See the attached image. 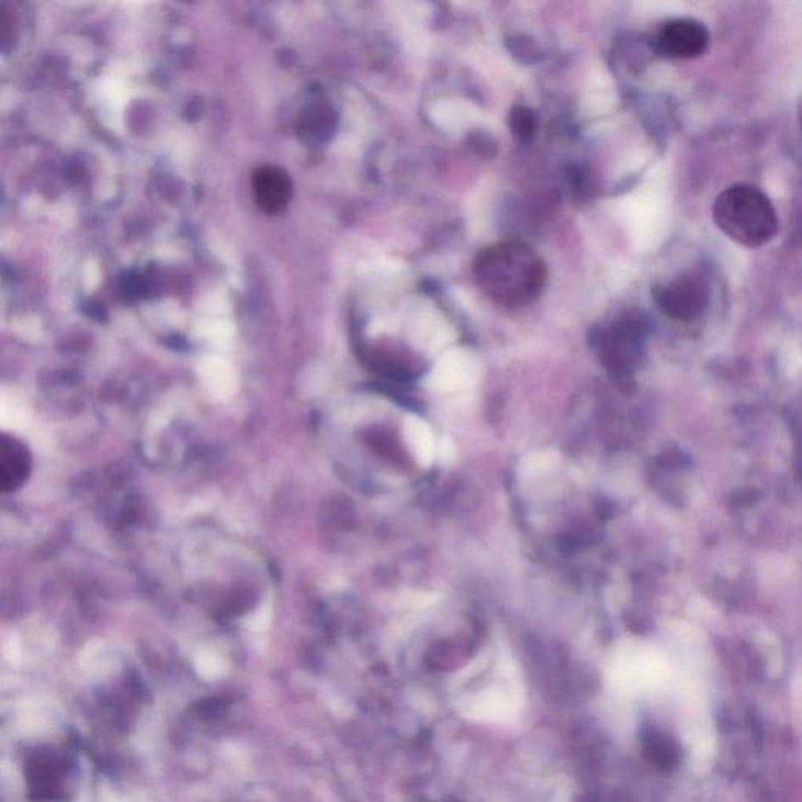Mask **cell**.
Listing matches in <instances>:
<instances>
[{
	"label": "cell",
	"instance_id": "cell-1",
	"mask_svg": "<svg viewBox=\"0 0 802 802\" xmlns=\"http://www.w3.org/2000/svg\"><path fill=\"white\" fill-rule=\"evenodd\" d=\"M472 273L479 291L505 307L534 302L547 280L541 256L518 240L499 241L479 251Z\"/></svg>",
	"mask_w": 802,
	"mask_h": 802
},
{
	"label": "cell",
	"instance_id": "cell-2",
	"mask_svg": "<svg viewBox=\"0 0 802 802\" xmlns=\"http://www.w3.org/2000/svg\"><path fill=\"white\" fill-rule=\"evenodd\" d=\"M716 228L739 247L761 248L779 233V217L770 197L757 187L735 184L716 196L712 207Z\"/></svg>",
	"mask_w": 802,
	"mask_h": 802
},
{
	"label": "cell",
	"instance_id": "cell-3",
	"mask_svg": "<svg viewBox=\"0 0 802 802\" xmlns=\"http://www.w3.org/2000/svg\"><path fill=\"white\" fill-rule=\"evenodd\" d=\"M654 300L673 320L694 321L710 303V284L701 271H688L654 289Z\"/></svg>",
	"mask_w": 802,
	"mask_h": 802
},
{
	"label": "cell",
	"instance_id": "cell-4",
	"mask_svg": "<svg viewBox=\"0 0 802 802\" xmlns=\"http://www.w3.org/2000/svg\"><path fill=\"white\" fill-rule=\"evenodd\" d=\"M654 44L663 57L691 60L709 50L710 32L702 22L691 18H677L660 25L655 33Z\"/></svg>",
	"mask_w": 802,
	"mask_h": 802
},
{
	"label": "cell",
	"instance_id": "cell-5",
	"mask_svg": "<svg viewBox=\"0 0 802 802\" xmlns=\"http://www.w3.org/2000/svg\"><path fill=\"white\" fill-rule=\"evenodd\" d=\"M292 184L285 171L278 167H262L252 176L256 204L266 214H280L291 200Z\"/></svg>",
	"mask_w": 802,
	"mask_h": 802
},
{
	"label": "cell",
	"instance_id": "cell-6",
	"mask_svg": "<svg viewBox=\"0 0 802 802\" xmlns=\"http://www.w3.org/2000/svg\"><path fill=\"white\" fill-rule=\"evenodd\" d=\"M644 754L655 767L673 770L679 765L680 749L671 737L662 732H649L643 739Z\"/></svg>",
	"mask_w": 802,
	"mask_h": 802
},
{
	"label": "cell",
	"instance_id": "cell-7",
	"mask_svg": "<svg viewBox=\"0 0 802 802\" xmlns=\"http://www.w3.org/2000/svg\"><path fill=\"white\" fill-rule=\"evenodd\" d=\"M408 438L416 456L425 463H430L433 460V439H431L427 427L419 420H409Z\"/></svg>",
	"mask_w": 802,
	"mask_h": 802
},
{
	"label": "cell",
	"instance_id": "cell-8",
	"mask_svg": "<svg viewBox=\"0 0 802 802\" xmlns=\"http://www.w3.org/2000/svg\"><path fill=\"white\" fill-rule=\"evenodd\" d=\"M511 127L519 140H530L536 129L532 110L518 108L511 112Z\"/></svg>",
	"mask_w": 802,
	"mask_h": 802
},
{
	"label": "cell",
	"instance_id": "cell-9",
	"mask_svg": "<svg viewBox=\"0 0 802 802\" xmlns=\"http://www.w3.org/2000/svg\"><path fill=\"white\" fill-rule=\"evenodd\" d=\"M798 121H800V126L802 129V97L800 99V102H798Z\"/></svg>",
	"mask_w": 802,
	"mask_h": 802
}]
</instances>
